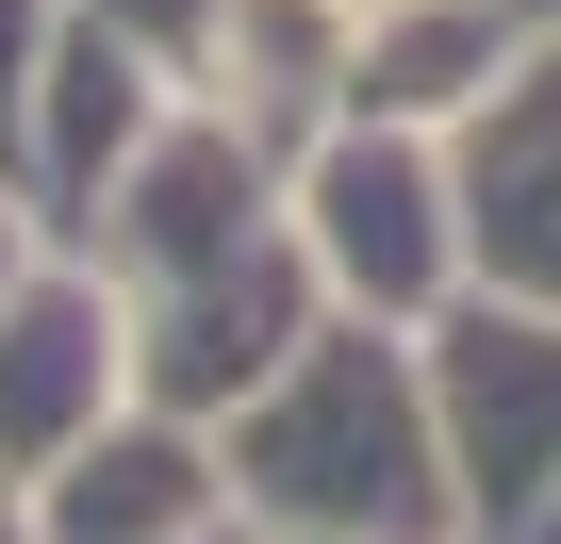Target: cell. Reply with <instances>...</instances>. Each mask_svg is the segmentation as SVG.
Here are the masks:
<instances>
[]
</instances>
